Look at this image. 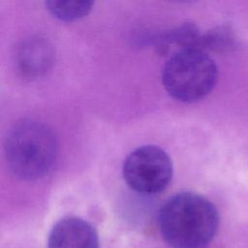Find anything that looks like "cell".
<instances>
[{"label": "cell", "mask_w": 248, "mask_h": 248, "mask_svg": "<svg viewBox=\"0 0 248 248\" xmlns=\"http://www.w3.org/2000/svg\"><path fill=\"white\" fill-rule=\"evenodd\" d=\"M219 226L214 204L202 196L183 192L168 200L159 213V229L171 248H206Z\"/></svg>", "instance_id": "cell-1"}, {"label": "cell", "mask_w": 248, "mask_h": 248, "mask_svg": "<svg viewBox=\"0 0 248 248\" xmlns=\"http://www.w3.org/2000/svg\"><path fill=\"white\" fill-rule=\"evenodd\" d=\"M57 150L53 131L45 123L33 119L14 124L5 140L9 168L23 180H36L45 176L55 162Z\"/></svg>", "instance_id": "cell-2"}, {"label": "cell", "mask_w": 248, "mask_h": 248, "mask_svg": "<svg viewBox=\"0 0 248 248\" xmlns=\"http://www.w3.org/2000/svg\"><path fill=\"white\" fill-rule=\"evenodd\" d=\"M218 69L206 51L187 48L178 51L166 62L162 82L170 97L183 103L198 102L214 88Z\"/></svg>", "instance_id": "cell-3"}, {"label": "cell", "mask_w": 248, "mask_h": 248, "mask_svg": "<svg viewBox=\"0 0 248 248\" xmlns=\"http://www.w3.org/2000/svg\"><path fill=\"white\" fill-rule=\"evenodd\" d=\"M172 164L159 146L147 144L136 148L126 158L123 177L128 186L141 194H158L170 184Z\"/></svg>", "instance_id": "cell-4"}, {"label": "cell", "mask_w": 248, "mask_h": 248, "mask_svg": "<svg viewBox=\"0 0 248 248\" xmlns=\"http://www.w3.org/2000/svg\"><path fill=\"white\" fill-rule=\"evenodd\" d=\"M202 37V33L195 23L184 22L160 32H143L136 40L139 45H151L159 54L171 56L187 48L201 49Z\"/></svg>", "instance_id": "cell-5"}, {"label": "cell", "mask_w": 248, "mask_h": 248, "mask_svg": "<svg viewBox=\"0 0 248 248\" xmlns=\"http://www.w3.org/2000/svg\"><path fill=\"white\" fill-rule=\"evenodd\" d=\"M55 52L51 43L42 36L22 40L16 49L15 61L18 72L27 78L46 75L53 66Z\"/></svg>", "instance_id": "cell-6"}, {"label": "cell", "mask_w": 248, "mask_h": 248, "mask_svg": "<svg viewBox=\"0 0 248 248\" xmlns=\"http://www.w3.org/2000/svg\"><path fill=\"white\" fill-rule=\"evenodd\" d=\"M47 248H99V237L87 221L68 216L59 220L51 229Z\"/></svg>", "instance_id": "cell-7"}, {"label": "cell", "mask_w": 248, "mask_h": 248, "mask_svg": "<svg viewBox=\"0 0 248 248\" xmlns=\"http://www.w3.org/2000/svg\"><path fill=\"white\" fill-rule=\"evenodd\" d=\"M46 7L52 16L65 22H73L86 16L95 0H45Z\"/></svg>", "instance_id": "cell-8"}, {"label": "cell", "mask_w": 248, "mask_h": 248, "mask_svg": "<svg viewBox=\"0 0 248 248\" xmlns=\"http://www.w3.org/2000/svg\"><path fill=\"white\" fill-rule=\"evenodd\" d=\"M233 38L227 27H216L202 37V49L203 51H222L232 46Z\"/></svg>", "instance_id": "cell-9"}, {"label": "cell", "mask_w": 248, "mask_h": 248, "mask_svg": "<svg viewBox=\"0 0 248 248\" xmlns=\"http://www.w3.org/2000/svg\"><path fill=\"white\" fill-rule=\"evenodd\" d=\"M173 1L181 2V3H190V2H193V1H195V0H173Z\"/></svg>", "instance_id": "cell-10"}]
</instances>
